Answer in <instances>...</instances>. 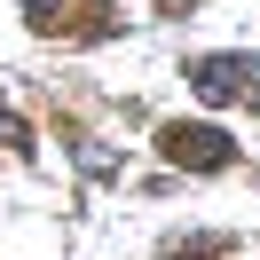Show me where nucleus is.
<instances>
[{
  "label": "nucleus",
  "mask_w": 260,
  "mask_h": 260,
  "mask_svg": "<svg viewBox=\"0 0 260 260\" xmlns=\"http://www.w3.org/2000/svg\"><path fill=\"white\" fill-rule=\"evenodd\" d=\"M158 142H166V158H174V166H197V174H221V166L237 158V142H229L221 126H189V118H174Z\"/></svg>",
  "instance_id": "obj_1"
},
{
  "label": "nucleus",
  "mask_w": 260,
  "mask_h": 260,
  "mask_svg": "<svg viewBox=\"0 0 260 260\" xmlns=\"http://www.w3.org/2000/svg\"><path fill=\"white\" fill-rule=\"evenodd\" d=\"M189 79H197V95L229 103V95H244V87L260 79V55H197V63H189Z\"/></svg>",
  "instance_id": "obj_2"
}]
</instances>
